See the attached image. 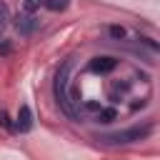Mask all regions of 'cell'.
<instances>
[{
	"label": "cell",
	"mask_w": 160,
	"mask_h": 160,
	"mask_svg": "<svg viewBox=\"0 0 160 160\" xmlns=\"http://www.w3.org/2000/svg\"><path fill=\"white\" fill-rule=\"evenodd\" d=\"M55 98L75 120L112 125L148 108L152 80L150 72L132 60L102 52L78 68L68 60L55 78Z\"/></svg>",
	"instance_id": "1"
},
{
	"label": "cell",
	"mask_w": 160,
	"mask_h": 160,
	"mask_svg": "<svg viewBox=\"0 0 160 160\" xmlns=\"http://www.w3.org/2000/svg\"><path fill=\"white\" fill-rule=\"evenodd\" d=\"M150 132H152V125L145 122V125H135V128H128V130H120V132L102 135L100 140L108 142V145H128V142H135V140H145Z\"/></svg>",
	"instance_id": "2"
},
{
	"label": "cell",
	"mask_w": 160,
	"mask_h": 160,
	"mask_svg": "<svg viewBox=\"0 0 160 160\" xmlns=\"http://www.w3.org/2000/svg\"><path fill=\"white\" fill-rule=\"evenodd\" d=\"M12 130H15V132H30V130H32V110H30L28 105H22V108H20V112H18V118H15Z\"/></svg>",
	"instance_id": "3"
},
{
	"label": "cell",
	"mask_w": 160,
	"mask_h": 160,
	"mask_svg": "<svg viewBox=\"0 0 160 160\" xmlns=\"http://www.w3.org/2000/svg\"><path fill=\"white\" fill-rule=\"evenodd\" d=\"M15 28H18L22 35H30V32L38 28V18H35L32 12H20L18 20H15Z\"/></svg>",
	"instance_id": "4"
},
{
	"label": "cell",
	"mask_w": 160,
	"mask_h": 160,
	"mask_svg": "<svg viewBox=\"0 0 160 160\" xmlns=\"http://www.w3.org/2000/svg\"><path fill=\"white\" fill-rule=\"evenodd\" d=\"M68 5H70V0H42V8H45V10H52V12L65 10Z\"/></svg>",
	"instance_id": "5"
}]
</instances>
